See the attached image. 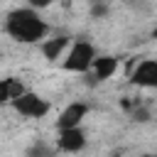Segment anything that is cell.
Masks as SVG:
<instances>
[{"instance_id": "obj_3", "label": "cell", "mask_w": 157, "mask_h": 157, "mask_svg": "<svg viewBox=\"0 0 157 157\" xmlns=\"http://www.w3.org/2000/svg\"><path fill=\"white\" fill-rule=\"evenodd\" d=\"M12 108L25 118H44L49 113V103L32 91H25L17 101H12Z\"/></svg>"}, {"instance_id": "obj_16", "label": "cell", "mask_w": 157, "mask_h": 157, "mask_svg": "<svg viewBox=\"0 0 157 157\" xmlns=\"http://www.w3.org/2000/svg\"><path fill=\"white\" fill-rule=\"evenodd\" d=\"M142 157H157V155H142Z\"/></svg>"}, {"instance_id": "obj_4", "label": "cell", "mask_w": 157, "mask_h": 157, "mask_svg": "<svg viewBox=\"0 0 157 157\" xmlns=\"http://www.w3.org/2000/svg\"><path fill=\"white\" fill-rule=\"evenodd\" d=\"M132 83L142 86V88H155L157 86V61L155 59H142L135 71H132Z\"/></svg>"}, {"instance_id": "obj_13", "label": "cell", "mask_w": 157, "mask_h": 157, "mask_svg": "<svg viewBox=\"0 0 157 157\" xmlns=\"http://www.w3.org/2000/svg\"><path fill=\"white\" fill-rule=\"evenodd\" d=\"M147 118H150V113H147L145 108H140V110H135V120H140V123H145Z\"/></svg>"}, {"instance_id": "obj_12", "label": "cell", "mask_w": 157, "mask_h": 157, "mask_svg": "<svg viewBox=\"0 0 157 157\" xmlns=\"http://www.w3.org/2000/svg\"><path fill=\"white\" fill-rule=\"evenodd\" d=\"M105 12H108V5L105 2H93L91 5V15L93 17H105Z\"/></svg>"}, {"instance_id": "obj_8", "label": "cell", "mask_w": 157, "mask_h": 157, "mask_svg": "<svg viewBox=\"0 0 157 157\" xmlns=\"http://www.w3.org/2000/svg\"><path fill=\"white\" fill-rule=\"evenodd\" d=\"M66 44H69V39H66V37H54V39H47V42H42V54H44L49 61H56V59L61 56V52L66 49Z\"/></svg>"}, {"instance_id": "obj_1", "label": "cell", "mask_w": 157, "mask_h": 157, "mask_svg": "<svg viewBox=\"0 0 157 157\" xmlns=\"http://www.w3.org/2000/svg\"><path fill=\"white\" fill-rule=\"evenodd\" d=\"M5 29L12 39L22 42V44H32V42H39L44 39L47 34V22L32 10V7H17L7 15V22H5Z\"/></svg>"}, {"instance_id": "obj_10", "label": "cell", "mask_w": 157, "mask_h": 157, "mask_svg": "<svg viewBox=\"0 0 157 157\" xmlns=\"http://www.w3.org/2000/svg\"><path fill=\"white\" fill-rule=\"evenodd\" d=\"M7 81H10V103H12V101H17V98L25 93V86H22L17 78H7Z\"/></svg>"}, {"instance_id": "obj_7", "label": "cell", "mask_w": 157, "mask_h": 157, "mask_svg": "<svg viewBox=\"0 0 157 157\" xmlns=\"http://www.w3.org/2000/svg\"><path fill=\"white\" fill-rule=\"evenodd\" d=\"M86 113H88V105H86V103H71V105H66V108H64V113H61V115H59V120H56L59 130L78 128Z\"/></svg>"}, {"instance_id": "obj_15", "label": "cell", "mask_w": 157, "mask_h": 157, "mask_svg": "<svg viewBox=\"0 0 157 157\" xmlns=\"http://www.w3.org/2000/svg\"><path fill=\"white\" fill-rule=\"evenodd\" d=\"M152 34H155V39H157V27H155V32H152Z\"/></svg>"}, {"instance_id": "obj_14", "label": "cell", "mask_w": 157, "mask_h": 157, "mask_svg": "<svg viewBox=\"0 0 157 157\" xmlns=\"http://www.w3.org/2000/svg\"><path fill=\"white\" fill-rule=\"evenodd\" d=\"M47 5H49L47 0H29V7H32V10H34V7H47Z\"/></svg>"}, {"instance_id": "obj_6", "label": "cell", "mask_w": 157, "mask_h": 157, "mask_svg": "<svg viewBox=\"0 0 157 157\" xmlns=\"http://www.w3.org/2000/svg\"><path fill=\"white\" fill-rule=\"evenodd\" d=\"M115 71H118V59H115V56H110V54L96 56V61H93V66H91V81H88V83L105 81V78H110Z\"/></svg>"}, {"instance_id": "obj_2", "label": "cell", "mask_w": 157, "mask_h": 157, "mask_svg": "<svg viewBox=\"0 0 157 157\" xmlns=\"http://www.w3.org/2000/svg\"><path fill=\"white\" fill-rule=\"evenodd\" d=\"M93 61H96V49L88 42H76L71 47V52L66 54V59H64V69L83 74V71H88L93 66Z\"/></svg>"}, {"instance_id": "obj_9", "label": "cell", "mask_w": 157, "mask_h": 157, "mask_svg": "<svg viewBox=\"0 0 157 157\" xmlns=\"http://www.w3.org/2000/svg\"><path fill=\"white\" fill-rule=\"evenodd\" d=\"M25 157H56V150L49 147L47 142H34V145L25 152Z\"/></svg>"}, {"instance_id": "obj_5", "label": "cell", "mask_w": 157, "mask_h": 157, "mask_svg": "<svg viewBox=\"0 0 157 157\" xmlns=\"http://www.w3.org/2000/svg\"><path fill=\"white\" fill-rule=\"evenodd\" d=\"M56 147L61 152H78L86 147V135L81 128H71V130H59L56 137Z\"/></svg>"}, {"instance_id": "obj_11", "label": "cell", "mask_w": 157, "mask_h": 157, "mask_svg": "<svg viewBox=\"0 0 157 157\" xmlns=\"http://www.w3.org/2000/svg\"><path fill=\"white\" fill-rule=\"evenodd\" d=\"M7 101H10V81L0 78V103H7Z\"/></svg>"}]
</instances>
